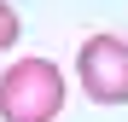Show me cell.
I'll return each mask as SVG.
<instances>
[{"label":"cell","mask_w":128,"mask_h":122,"mask_svg":"<svg viewBox=\"0 0 128 122\" xmlns=\"http://www.w3.org/2000/svg\"><path fill=\"white\" fill-rule=\"evenodd\" d=\"M18 29H24V23H18V12L6 6V0H0V52H6L12 41H18Z\"/></svg>","instance_id":"3957f363"},{"label":"cell","mask_w":128,"mask_h":122,"mask_svg":"<svg viewBox=\"0 0 128 122\" xmlns=\"http://www.w3.org/2000/svg\"><path fill=\"white\" fill-rule=\"evenodd\" d=\"M64 111V70L52 58H18L0 76V116L6 122H52Z\"/></svg>","instance_id":"6da1fadb"},{"label":"cell","mask_w":128,"mask_h":122,"mask_svg":"<svg viewBox=\"0 0 128 122\" xmlns=\"http://www.w3.org/2000/svg\"><path fill=\"white\" fill-rule=\"evenodd\" d=\"M76 70L93 105H128V41L122 35H88L76 52Z\"/></svg>","instance_id":"7a4b0ae2"}]
</instances>
